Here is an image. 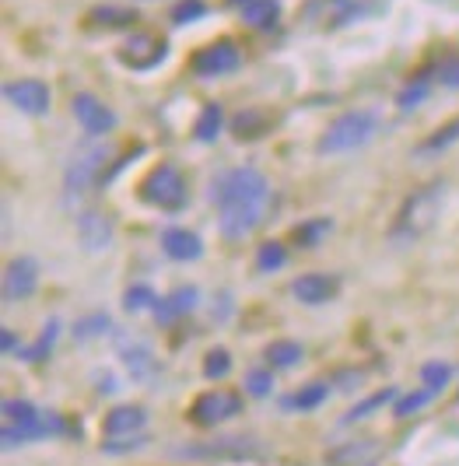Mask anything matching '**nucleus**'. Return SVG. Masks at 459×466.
I'll use <instances>...</instances> for the list:
<instances>
[{
  "label": "nucleus",
  "instance_id": "obj_1",
  "mask_svg": "<svg viewBox=\"0 0 459 466\" xmlns=\"http://www.w3.org/2000/svg\"><path fill=\"white\" fill-rule=\"evenodd\" d=\"M270 179L260 172V168H250V165H242V168H231L225 172L214 189H210V200L218 204V228L225 238L231 242H239V238H246V235L253 232L256 225L263 221V214L270 208Z\"/></svg>",
  "mask_w": 459,
  "mask_h": 466
},
{
  "label": "nucleus",
  "instance_id": "obj_2",
  "mask_svg": "<svg viewBox=\"0 0 459 466\" xmlns=\"http://www.w3.org/2000/svg\"><path fill=\"white\" fill-rule=\"evenodd\" d=\"M0 418H4V431H0L4 449H15L22 442H43V439H53L67 428L60 414L39 410L36 403H25V400H4Z\"/></svg>",
  "mask_w": 459,
  "mask_h": 466
},
{
  "label": "nucleus",
  "instance_id": "obj_3",
  "mask_svg": "<svg viewBox=\"0 0 459 466\" xmlns=\"http://www.w3.org/2000/svg\"><path fill=\"white\" fill-rule=\"evenodd\" d=\"M442 208H445V183H428V187L413 189L411 197L400 204V210H396L393 238L413 242V238L428 235L438 225Z\"/></svg>",
  "mask_w": 459,
  "mask_h": 466
},
{
  "label": "nucleus",
  "instance_id": "obj_4",
  "mask_svg": "<svg viewBox=\"0 0 459 466\" xmlns=\"http://www.w3.org/2000/svg\"><path fill=\"white\" fill-rule=\"evenodd\" d=\"M375 130H379V116L372 109H351V113L337 116L322 130L316 151L326 155V158L330 155H344V151H358L362 144L375 137Z\"/></svg>",
  "mask_w": 459,
  "mask_h": 466
},
{
  "label": "nucleus",
  "instance_id": "obj_5",
  "mask_svg": "<svg viewBox=\"0 0 459 466\" xmlns=\"http://www.w3.org/2000/svg\"><path fill=\"white\" fill-rule=\"evenodd\" d=\"M138 197L144 200V204L165 210V214L183 210L186 208V179H183V172H179L176 165H155V168H151V172L140 179Z\"/></svg>",
  "mask_w": 459,
  "mask_h": 466
},
{
  "label": "nucleus",
  "instance_id": "obj_6",
  "mask_svg": "<svg viewBox=\"0 0 459 466\" xmlns=\"http://www.w3.org/2000/svg\"><path fill=\"white\" fill-rule=\"evenodd\" d=\"M362 15H365L362 0H305L299 7L301 25H316V28H344Z\"/></svg>",
  "mask_w": 459,
  "mask_h": 466
},
{
  "label": "nucleus",
  "instance_id": "obj_7",
  "mask_svg": "<svg viewBox=\"0 0 459 466\" xmlns=\"http://www.w3.org/2000/svg\"><path fill=\"white\" fill-rule=\"evenodd\" d=\"M239 64H242V53L231 39H214V43H207L204 49H197L189 56V70L197 77H221V74L239 70Z\"/></svg>",
  "mask_w": 459,
  "mask_h": 466
},
{
  "label": "nucleus",
  "instance_id": "obj_8",
  "mask_svg": "<svg viewBox=\"0 0 459 466\" xmlns=\"http://www.w3.org/2000/svg\"><path fill=\"white\" fill-rule=\"evenodd\" d=\"M242 410V397L231 393V390H210V393H200V397L189 403V420L200 424V428H214L221 420L235 418Z\"/></svg>",
  "mask_w": 459,
  "mask_h": 466
},
{
  "label": "nucleus",
  "instance_id": "obj_9",
  "mask_svg": "<svg viewBox=\"0 0 459 466\" xmlns=\"http://www.w3.org/2000/svg\"><path fill=\"white\" fill-rule=\"evenodd\" d=\"M116 56H119V64H127L130 70H151L168 56V43L161 35H155V32H138V35H130L119 46Z\"/></svg>",
  "mask_w": 459,
  "mask_h": 466
},
{
  "label": "nucleus",
  "instance_id": "obj_10",
  "mask_svg": "<svg viewBox=\"0 0 459 466\" xmlns=\"http://www.w3.org/2000/svg\"><path fill=\"white\" fill-rule=\"evenodd\" d=\"M106 158H109L106 147H85V151L67 165V176H64V193H67V200H77L85 189L92 187L95 179H102Z\"/></svg>",
  "mask_w": 459,
  "mask_h": 466
},
{
  "label": "nucleus",
  "instance_id": "obj_11",
  "mask_svg": "<svg viewBox=\"0 0 459 466\" xmlns=\"http://www.w3.org/2000/svg\"><path fill=\"white\" fill-rule=\"evenodd\" d=\"M70 113H74V119L81 123V130H88L92 137H102V134H109V130H116V113L102 102V98H95V95L81 92L74 95V102H70Z\"/></svg>",
  "mask_w": 459,
  "mask_h": 466
},
{
  "label": "nucleus",
  "instance_id": "obj_12",
  "mask_svg": "<svg viewBox=\"0 0 459 466\" xmlns=\"http://www.w3.org/2000/svg\"><path fill=\"white\" fill-rule=\"evenodd\" d=\"M39 291V263L32 257H18L4 270V302H25Z\"/></svg>",
  "mask_w": 459,
  "mask_h": 466
},
{
  "label": "nucleus",
  "instance_id": "obj_13",
  "mask_svg": "<svg viewBox=\"0 0 459 466\" xmlns=\"http://www.w3.org/2000/svg\"><path fill=\"white\" fill-rule=\"evenodd\" d=\"M4 98L25 113V116H43L49 109V88L36 77H22V81H7L4 85Z\"/></svg>",
  "mask_w": 459,
  "mask_h": 466
},
{
  "label": "nucleus",
  "instance_id": "obj_14",
  "mask_svg": "<svg viewBox=\"0 0 459 466\" xmlns=\"http://www.w3.org/2000/svg\"><path fill=\"white\" fill-rule=\"evenodd\" d=\"M263 449L246 439V435H225L210 445H186L179 449V456H221V460H250V456H260Z\"/></svg>",
  "mask_w": 459,
  "mask_h": 466
},
{
  "label": "nucleus",
  "instance_id": "obj_15",
  "mask_svg": "<svg viewBox=\"0 0 459 466\" xmlns=\"http://www.w3.org/2000/svg\"><path fill=\"white\" fill-rule=\"evenodd\" d=\"M337 291H341V280L330 278V274H301V278L291 280V295H295L301 305L333 302Z\"/></svg>",
  "mask_w": 459,
  "mask_h": 466
},
{
  "label": "nucleus",
  "instance_id": "obj_16",
  "mask_svg": "<svg viewBox=\"0 0 459 466\" xmlns=\"http://www.w3.org/2000/svg\"><path fill=\"white\" fill-rule=\"evenodd\" d=\"M382 456V445L375 439H351V442L333 445L326 452V463L330 466H372Z\"/></svg>",
  "mask_w": 459,
  "mask_h": 466
},
{
  "label": "nucleus",
  "instance_id": "obj_17",
  "mask_svg": "<svg viewBox=\"0 0 459 466\" xmlns=\"http://www.w3.org/2000/svg\"><path fill=\"white\" fill-rule=\"evenodd\" d=\"M161 249H165V257L176 259V263H189V259L204 257L200 235H193L189 228H165L161 232Z\"/></svg>",
  "mask_w": 459,
  "mask_h": 466
},
{
  "label": "nucleus",
  "instance_id": "obj_18",
  "mask_svg": "<svg viewBox=\"0 0 459 466\" xmlns=\"http://www.w3.org/2000/svg\"><path fill=\"white\" fill-rule=\"evenodd\" d=\"M77 235H81V242H85L88 249H106V246H113V225H109L98 210H85V214L77 218Z\"/></svg>",
  "mask_w": 459,
  "mask_h": 466
},
{
  "label": "nucleus",
  "instance_id": "obj_19",
  "mask_svg": "<svg viewBox=\"0 0 459 466\" xmlns=\"http://www.w3.org/2000/svg\"><path fill=\"white\" fill-rule=\"evenodd\" d=\"M148 424V410L144 407H113L109 418H106V435H138L140 428Z\"/></svg>",
  "mask_w": 459,
  "mask_h": 466
},
{
  "label": "nucleus",
  "instance_id": "obj_20",
  "mask_svg": "<svg viewBox=\"0 0 459 466\" xmlns=\"http://www.w3.org/2000/svg\"><path fill=\"white\" fill-rule=\"evenodd\" d=\"M456 140H459V116L449 119L445 127H438L435 134H428V137L421 140V144L413 147V158H438V155H445Z\"/></svg>",
  "mask_w": 459,
  "mask_h": 466
},
{
  "label": "nucleus",
  "instance_id": "obj_21",
  "mask_svg": "<svg viewBox=\"0 0 459 466\" xmlns=\"http://www.w3.org/2000/svg\"><path fill=\"white\" fill-rule=\"evenodd\" d=\"M197 299H200V291H197V288H179V291H172L165 302L158 299V305H155V316H158L161 323H172V319L186 316L189 309H197Z\"/></svg>",
  "mask_w": 459,
  "mask_h": 466
},
{
  "label": "nucleus",
  "instance_id": "obj_22",
  "mask_svg": "<svg viewBox=\"0 0 459 466\" xmlns=\"http://www.w3.org/2000/svg\"><path fill=\"white\" fill-rule=\"evenodd\" d=\"M138 11L134 7H116V4H98L88 11V22L98 28H134L138 25Z\"/></svg>",
  "mask_w": 459,
  "mask_h": 466
},
{
  "label": "nucleus",
  "instance_id": "obj_23",
  "mask_svg": "<svg viewBox=\"0 0 459 466\" xmlns=\"http://www.w3.org/2000/svg\"><path fill=\"white\" fill-rule=\"evenodd\" d=\"M242 22L250 28H260V32H270L280 22V4L277 0H253L242 7Z\"/></svg>",
  "mask_w": 459,
  "mask_h": 466
},
{
  "label": "nucleus",
  "instance_id": "obj_24",
  "mask_svg": "<svg viewBox=\"0 0 459 466\" xmlns=\"http://www.w3.org/2000/svg\"><path fill=\"white\" fill-rule=\"evenodd\" d=\"M119 354H123V361H127V369L144 379V375H155L158 372V361L151 358V350L144 348V344H127V340H119Z\"/></svg>",
  "mask_w": 459,
  "mask_h": 466
},
{
  "label": "nucleus",
  "instance_id": "obj_25",
  "mask_svg": "<svg viewBox=\"0 0 459 466\" xmlns=\"http://www.w3.org/2000/svg\"><path fill=\"white\" fill-rule=\"evenodd\" d=\"M221 127H225V113H221V106L218 102H207L204 109H200V116L193 123V137L210 144V140L221 134Z\"/></svg>",
  "mask_w": 459,
  "mask_h": 466
},
{
  "label": "nucleus",
  "instance_id": "obj_26",
  "mask_svg": "<svg viewBox=\"0 0 459 466\" xmlns=\"http://www.w3.org/2000/svg\"><path fill=\"white\" fill-rule=\"evenodd\" d=\"M326 397H330V386H326V382H309V386H301L299 393H291V397L284 400V407L309 414V410H316Z\"/></svg>",
  "mask_w": 459,
  "mask_h": 466
},
{
  "label": "nucleus",
  "instance_id": "obj_27",
  "mask_svg": "<svg viewBox=\"0 0 459 466\" xmlns=\"http://www.w3.org/2000/svg\"><path fill=\"white\" fill-rule=\"evenodd\" d=\"M267 130H270V119L263 116L260 109H253V113H250V109H242L239 116L231 119V134H235V137H239V140L263 137Z\"/></svg>",
  "mask_w": 459,
  "mask_h": 466
},
{
  "label": "nucleus",
  "instance_id": "obj_28",
  "mask_svg": "<svg viewBox=\"0 0 459 466\" xmlns=\"http://www.w3.org/2000/svg\"><path fill=\"white\" fill-rule=\"evenodd\" d=\"M330 232H333V221H330V218H316V221H305V225H299V228L291 232V242H295V246H301V249H312V246H320Z\"/></svg>",
  "mask_w": 459,
  "mask_h": 466
},
{
  "label": "nucleus",
  "instance_id": "obj_29",
  "mask_svg": "<svg viewBox=\"0 0 459 466\" xmlns=\"http://www.w3.org/2000/svg\"><path fill=\"white\" fill-rule=\"evenodd\" d=\"M393 400H400L396 397V390H379V393H372V397L362 400V403H354L341 420H344V424H354V420H362V418H372L379 407H390Z\"/></svg>",
  "mask_w": 459,
  "mask_h": 466
},
{
  "label": "nucleus",
  "instance_id": "obj_30",
  "mask_svg": "<svg viewBox=\"0 0 459 466\" xmlns=\"http://www.w3.org/2000/svg\"><path fill=\"white\" fill-rule=\"evenodd\" d=\"M284 263H288V249H284V242H277V238L260 242V249H256V267H260L263 274H274V270H280Z\"/></svg>",
  "mask_w": 459,
  "mask_h": 466
},
{
  "label": "nucleus",
  "instance_id": "obj_31",
  "mask_svg": "<svg viewBox=\"0 0 459 466\" xmlns=\"http://www.w3.org/2000/svg\"><path fill=\"white\" fill-rule=\"evenodd\" d=\"M301 344L299 340H277V344H270L267 348V361L274 365V369H291V365H299L301 361Z\"/></svg>",
  "mask_w": 459,
  "mask_h": 466
},
{
  "label": "nucleus",
  "instance_id": "obj_32",
  "mask_svg": "<svg viewBox=\"0 0 459 466\" xmlns=\"http://www.w3.org/2000/svg\"><path fill=\"white\" fill-rule=\"evenodd\" d=\"M435 400V390H428V386H421V390H413V393H407V397L396 400V407H393V414L396 418H411V414H417V410H424L428 403Z\"/></svg>",
  "mask_w": 459,
  "mask_h": 466
},
{
  "label": "nucleus",
  "instance_id": "obj_33",
  "mask_svg": "<svg viewBox=\"0 0 459 466\" xmlns=\"http://www.w3.org/2000/svg\"><path fill=\"white\" fill-rule=\"evenodd\" d=\"M428 98V74H421V77H413L411 85L403 88V92L396 95V106L403 109V113H411V109H417L421 102Z\"/></svg>",
  "mask_w": 459,
  "mask_h": 466
},
{
  "label": "nucleus",
  "instance_id": "obj_34",
  "mask_svg": "<svg viewBox=\"0 0 459 466\" xmlns=\"http://www.w3.org/2000/svg\"><path fill=\"white\" fill-rule=\"evenodd\" d=\"M56 333H60V323L53 319V323H46V329H43V337L36 340V348H28V350L22 348V350H18V358H22V361H39V358H46L49 348L56 344Z\"/></svg>",
  "mask_w": 459,
  "mask_h": 466
},
{
  "label": "nucleus",
  "instance_id": "obj_35",
  "mask_svg": "<svg viewBox=\"0 0 459 466\" xmlns=\"http://www.w3.org/2000/svg\"><path fill=\"white\" fill-rule=\"evenodd\" d=\"M158 305V295L148 288V284H138V288H130L127 295H123V309L127 312H144V309H155Z\"/></svg>",
  "mask_w": 459,
  "mask_h": 466
},
{
  "label": "nucleus",
  "instance_id": "obj_36",
  "mask_svg": "<svg viewBox=\"0 0 459 466\" xmlns=\"http://www.w3.org/2000/svg\"><path fill=\"white\" fill-rule=\"evenodd\" d=\"M231 372V354L225 348H214L204 354V375L207 379H225Z\"/></svg>",
  "mask_w": 459,
  "mask_h": 466
},
{
  "label": "nucleus",
  "instance_id": "obj_37",
  "mask_svg": "<svg viewBox=\"0 0 459 466\" xmlns=\"http://www.w3.org/2000/svg\"><path fill=\"white\" fill-rule=\"evenodd\" d=\"M453 379V369L445 365V361H428L424 369H421V382L428 386V390H435V393H442L445 390V382Z\"/></svg>",
  "mask_w": 459,
  "mask_h": 466
},
{
  "label": "nucleus",
  "instance_id": "obj_38",
  "mask_svg": "<svg viewBox=\"0 0 459 466\" xmlns=\"http://www.w3.org/2000/svg\"><path fill=\"white\" fill-rule=\"evenodd\" d=\"M207 15V4L204 0H183L172 7V22L176 25H189V22H200Z\"/></svg>",
  "mask_w": 459,
  "mask_h": 466
},
{
  "label": "nucleus",
  "instance_id": "obj_39",
  "mask_svg": "<svg viewBox=\"0 0 459 466\" xmlns=\"http://www.w3.org/2000/svg\"><path fill=\"white\" fill-rule=\"evenodd\" d=\"M270 390H274V379H270V372L253 369V372L246 375V393H250V397H267Z\"/></svg>",
  "mask_w": 459,
  "mask_h": 466
},
{
  "label": "nucleus",
  "instance_id": "obj_40",
  "mask_svg": "<svg viewBox=\"0 0 459 466\" xmlns=\"http://www.w3.org/2000/svg\"><path fill=\"white\" fill-rule=\"evenodd\" d=\"M109 327H113L109 316H92V319H81L74 333H77L81 340H88V337H95V333H109Z\"/></svg>",
  "mask_w": 459,
  "mask_h": 466
},
{
  "label": "nucleus",
  "instance_id": "obj_41",
  "mask_svg": "<svg viewBox=\"0 0 459 466\" xmlns=\"http://www.w3.org/2000/svg\"><path fill=\"white\" fill-rule=\"evenodd\" d=\"M438 81L445 85V88H459V56L456 60H449V64H442V74H438Z\"/></svg>",
  "mask_w": 459,
  "mask_h": 466
},
{
  "label": "nucleus",
  "instance_id": "obj_42",
  "mask_svg": "<svg viewBox=\"0 0 459 466\" xmlns=\"http://www.w3.org/2000/svg\"><path fill=\"white\" fill-rule=\"evenodd\" d=\"M144 442H148L144 435H138V439L127 435V442H106L102 445V452H130V449H138V445H144Z\"/></svg>",
  "mask_w": 459,
  "mask_h": 466
},
{
  "label": "nucleus",
  "instance_id": "obj_43",
  "mask_svg": "<svg viewBox=\"0 0 459 466\" xmlns=\"http://www.w3.org/2000/svg\"><path fill=\"white\" fill-rule=\"evenodd\" d=\"M0 344H4V354H15V348H18V337H15L11 329H4V333H0Z\"/></svg>",
  "mask_w": 459,
  "mask_h": 466
},
{
  "label": "nucleus",
  "instance_id": "obj_44",
  "mask_svg": "<svg viewBox=\"0 0 459 466\" xmlns=\"http://www.w3.org/2000/svg\"><path fill=\"white\" fill-rule=\"evenodd\" d=\"M229 4H235V7H246V4H253V0H229Z\"/></svg>",
  "mask_w": 459,
  "mask_h": 466
}]
</instances>
